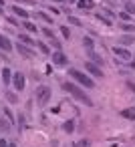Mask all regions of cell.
<instances>
[{
	"mask_svg": "<svg viewBox=\"0 0 135 147\" xmlns=\"http://www.w3.org/2000/svg\"><path fill=\"white\" fill-rule=\"evenodd\" d=\"M63 89H65L69 95H73L77 101H81L83 105H87V107H93V99H91V97H89V95H87L83 89H79V85H75V83H69V81H67V83H63Z\"/></svg>",
	"mask_w": 135,
	"mask_h": 147,
	"instance_id": "6da1fadb",
	"label": "cell"
},
{
	"mask_svg": "<svg viewBox=\"0 0 135 147\" xmlns=\"http://www.w3.org/2000/svg\"><path fill=\"white\" fill-rule=\"evenodd\" d=\"M69 77L75 79L81 87H87V89H93V87H95V81H93L87 73H83V71H79V69H73V67H71V69H69Z\"/></svg>",
	"mask_w": 135,
	"mask_h": 147,
	"instance_id": "7a4b0ae2",
	"label": "cell"
},
{
	"mask_svg": "<svg viewBox=\"0 0 135 147\" xmlns=\"http://www.w3.org/2000/svg\"><path fill=\"white\" fill-rule=\"evenodd\" d=\"M51 95H53L51 87H47V85H41V87L36 89V103H38L41 107L49 105V101H51Z\"/></svg>",
	"mask_w": 135,
	"mask_h": 147,
	"instance_id": "3957f363",
	"label": "cell"
},
{
	"mask_svg": "<svg viewBox=\"0 0 135 147\" xmlns=\"http://www.w3.org/2000/svg\"><path fill=\"white\" fill-rule=\"evenodd\" d=\"M10 85L14 87L16 93L24 91V87H26V77H24V73H14V71H12V83H10Z\"/></svg>",
	"mask_w": 135,
	"mask_h": 147,
	"instance_id": "277c9868",
	"label": "cell"
},
{
	"mask_svg": "<svg viewBox=\"0 0 135 147\" xmlns=\"http://www.w3.org/2000/svg\"><path fill=\"white\" fill-rule=\"evenodd\" d=\"M51 59H53V65L55 67H67L69 65V57L63 53V51H55L53 55H49Z\"/></svg>",
	"mask_w": 135,
	"mask_h": 147,
	"instance_id": "5b68a950",
	"label": "cell"
},
{
	"mask_svg": "<svg viewBox=\"0 0 135 147\" xmlns=\"http://www.w3.org/2000/svg\"><path fill=\"white\" fill-rule=\"evenodd\" d=\"M14 49H16V53H18L20 57H24V59H34V57H36V53L32 51V47H26V45H22V42H16Z\"/></svg>",
	"mask_w": 135,
	"mask_h": 147,
	"instance_id": "8992f818",
	"label": "cell"
},
{
	"mask_svg": "<svg viewBox=\"0 0 135 147\" xmlns=\"http://www.w3.org/2000/svg\"><path fill=\"white\" fill-rule=\"evenodd\" d=\"M113 55L117 57V59H121V61H131L133 59V55H131V51H127L125 47H113Z\"/></svg>",
	"mask_w": 135,
	"mask_h": 147,
	"instance_id": "52a82bcc",
	"label": "cell"
},
{
	"mask_svg": "<svg viewBox=\"0 0 135 147\" xmlns=\"http://www.w3.org/2000/svg\"><path fill=\"white\" fill-rule=\"evenodd\" d=\"M12 49H14L12 40H8V36H6V34L0 32V51H4V53H12Z\"/></svg>",
	"mask_w": 135,
	"mask_h": 147,
	"instance_id": "ba28073f",
	"label": "cell"
},
{
	"mask_svg": "<svg viewBox=\"0 0 135 147\" xmlns=\"http://www.w3.org/2000/svg\"><path fill=\"white\" fill-rule=\"evenodd\" d=\"M85 71L89 73V75H93V77H103V73H101V67L99 65H95V63H85Z\"/></svg>",
	"mask_w": 135,
	"mask_h": 147,
	"instance_id": "9c48e42d",
	"label": "cell"
},
{
	"mask_svg": "<svg viewBox=\"0 0 135 147\" xmlns=\"http://www.w3.org/2000/svg\"><path fill=\"white\" fill-rule=\"evenodd\" d=\"M20 26H22L28 34H36V32H38V26H36L34 22H30L28 18H26V20H22V24H20Z\"/></svg>",
	"mask_w": 135,
	"mask_h": 147,
	"instance_id": "30bf717a",
	"label": "cell"
},
{
	"mask_svg": "<svg viewBox=\"0 0 135 147\" xmlns=\"http://www.w3.org/2000/svg\"><path fill=\"white\" fill-rule=\"evenodd\" d=\"M119 42H121V47H129V45H133V42H135V32H125V34L119 38Z\"/></svg>",
	"mask_w": 135,
	"mask_h": 147,
	"instance_id": "8fae6325",
	"label": "cell"
},
{
	"mask_svg": "<svg viewBox=\"0 0 135 147\" xmlns=\"http://www.w3.org/2000/svg\"><path fill=\"white\" fill-rule=\"evenodd\" d=\"M0 75H2V81H4V87H8L12 83V71L8 67H4L2 71H0Z\"/></svg>",
	"mask_w": 135,
	"mask_h": 147,
	"instance_id": "7c38bea8",
	"label": "cell"
},
{
	"mask_svg": "<svg viewBox=\"0 0 135 147\" xmlns=\"http://www.w3.org/2000/svg\"><path fill=\"white\" fill-rule=\"evenodd\" d=\"M18 42H22V45H26V47H34V42H36V40H32V36H30V34L20 32V34H18Z\"/></svg>",
	"mask_w": 135,
	"mask_h": 147,
	"instance_id": "4fadbf2b",
	"label": "cell"
},
{
	"mask_svg": "<svg viewBox=\"0 0 135 147\" xmlns=\"http://www.w3.org/2000/svg\"><path fill=\"white\" fill-rule=\"evenodd\" d=\"M77 6L81 10H91L95 8V0H77Z\"/></svg>",
	"mask_w": 135,
	"mask_h": 147,
	"instance_id": "5bb4252c",
	"label": "cell"
},
{
	"mask_svg": "<svg viewBox=\"0 0 135 147\" xmlns=\"http://www.w3.org/2000/svg\"><path fill=\"white\" fill-rule=\"evenodd\" d=\"M10 8H12V12H14L18 18H22V20H26V18H28V12H26L24 8H20V6H10Z\"/></svg>",
	"mask_w": 135,
	"mask_h": 147,
	"instance_id": "9a60e30c",
	"label": "cell"
},
{
	"mask_svg": "<svg viewBox=\"0 0 135 147\" xmlns=\"http://www.w3.org/2000/svg\"><path fill=\"white\" fill-rule=\"evenodd\" d=\"M119 115L125 117V119H129V121H135V109H123Z\"/></svg>",
	"mask_w": 135,
	"mask_h": 147,
	"instance_id": "2e32d148",
	"label": "cell"
},
{
	"mask_svg": "<svg viewBox=\"0 0 135 147\" xmlns=\"http://www.w3.org/2000/svg\"><path fill=\"white\" fill-rule=\"evenodd\" d=\"M83 47H85L87 51H93V49H95V40H93L91 36H83Z\"/></svg>",
	"mask_w": 135,
	"mask_h": 147,
	"instance_id": "e0dca14e",
	"label": "cell"
},
{
	"mask_svg": "<svg viewBox=\"0 0 135 147\" xmlns=\"http://www.w3.org/2000/svg\"><path fill=\"white\" fill-rule=\"evenodd\" d=\"M34 45H36V49H38V51H41V53H43V55H47V57H49V55H51V49H49V47H47V45H45V42H43V40H36V42H34Z\"/></svg>",
	"mask_w": 135,
	"mask_h": 147,
	"instance_id": "ac0fdd59",
	"label": "cell"
},
{
	"mask_svg": "<svg viewBox=\"0 0 135 147\" xmlns=\"http://www.w3.org/2000/svg\"><path fill=\"white\" fill-rule=\"evenodd\" d=\"M87 53H89V57H91V63H95V65H101V67H103V59H101L95 51H87Z\"/></svg>",
	"mask_w": 135,
	"mask_h": 147,
	"instance_id": "d6986e66",
	"label": "cell"
},
{
	"mask_svg": "<svg viewBox=\"0 0 135 147\" xmlns=\"http://www.w3.org/2000/svg\"><path fill=\"white\" fill-rule=\"evenodd\" d=\"M63 131H65V133H73V131H75V121H73V119L65 121V123H63Z\"/></svg>",
	"mask_w": 135,
	"mask_h": 147,
	"instance_id": "ffe728a7",
	"label": "cell"
},
{
	"mask_svg": "<svg viewBox=\"0 0 135 147\" xmlns=\"http://www.w3.org/2000/svg\"><path fill=\"white\" fill-rule=\"evenodd\" d=\"M95 16H97V20H99L101 24H105V26H113V22H111V18H107L105 14H101V12H99V14H95Z\"/></svg>",
	"mask_w": 135,
	"mask_h": 147,
	"instance_id": "44dd1931",
	"label": "cell"
},
{
	"mask_svg": "<svg viewBox=\"0 0 135 147\" xmlns=\"http://www.w3.org/2000/svg\"><path fill=\"white\" fill-rule=\"evenodd\" d=\"M119 28H121L123 32H135V24H131V22H121Z\"/></svg>",
	"mask_w": 135,
	"mask_h": 147,
	"instance_id": "7402d4cb",
	"label": "cell"
},
{
	"mask_svg": "<svg viewBox=\"0 0 135 147\" xmlns=\"http://www.w3.org/2000/svg\"><path fill=\"white\" fill-rule=\"evenodd\" d=\"M67 20H69V24H73V26H83L81 18H77V16H73V14H67Z\"/></svg>",
	"mask_w": 135,
	"mask_h": 147,
	"instance_id": "603a6c76",
	"label": "cell"
},
{
	"mask_svg": "<svg viewBox=\"0 0 135 147\" xmlns=\"http://www.w3.org/2000/svg\"><path fill=\"white\" fill-rule=\"evenodd\" d=\"M4 97H6L12 105H16V103H18V97H16V93H12V91H4Z\"/></svg>",
	"mask_w": 135,
	"mask_h": 147,
	"instance_id": "cb8c5ba5",
	"label": "cell"
},
{
	"mask_svg": "<svg viewBox=\"0 0 135 147\" xmlns=\"http://www.w3.org/2000/svg\"><path fill=\"white\" fill-rule=\"evenodd\" d=\"M123 8H125V12H129L131 16L135 14V2H131V0H127V2H125V6H123Z\"/></svg>",
	"mask_w": 135,
	"mask_h": 147,
	"instance_id": "d4e9b609",
	"label": "cell"
},
{
	"mask_svg": "<svg viewBox=\"0 0 135 147\" xmlns=\"http://www.w3.org/2000/svg\"><path fill=\"white\" fill-rule=\"evenodd\" d=\"M0 131H4V133L10 131V121L8 119H0Z\"/></svg>",
	"mask_w": 135,
	"mask_h": 147,
	"instance_id": "484cf974",
	"label": "cell"
},
{
	"mask_svg": "<svg viewBox=\"0 0 135 147\" xmlns=\"http://www.w3.org/2000/svg\"><path fill=\"white\" fill-rule=\"evenodd\" d=\"M36 18H41V20H45L47 24H55V22H53V18H51L49 14H45V12H36Z\"/></svg>",
	"mask_w": 135,
	"mask_h": 147,
	"instance_id": "4316f807",
	"label": "cell"
},
{
	"mask_svg": "<svg viewBox=\"0 0 135 147\" xmlns=\"http://www.w3.org/2000/svg\"><path fill=\"white\" fill-rule=\"evenodd\" d=\"M61 34H63V38H65V40H69V38H71V30H69V26L61 24Z\"/></svg>",
	"mask_w": 135,
	"mask_h": 147,
	"instance_id": "83f0119b",
	"label": "cell"
},
{
	"mask_svg": "<svg viewBox=\"0 0 135 147\" xmlns=\"http://www.w3.org/2000/svg\"><path fill=\"white\" fill-rule=\"evenodd\" d=\"M49 40H51V45H53L57 51H63V45H61V40H59L57 36H53V38H49Z\"/></svg>",
	"mask_w": 135,
	"mask_h": 147,
	"instance_id": "f1b7e54d",
	"label": "cell"
},
{
	"mask_svg": "<svg viewBox=\"0 0 135 147\" xmlns=\"http://www.w3.org/2000/svg\"><path fill=\"white\" fill-rule=\"evenodd\" d=\"M43 34H45L47 38H53V36H55V32H53L51 28H43Z\"/></svg>",
	"mask_w": 135,
	"mask_h": 147,
	"instance_id": "f546056e",
	"label": "cell"
},
{
	"mask_svg": "<svg viewBox=\"0 0 135 147\" xmlns=\"http://www.w3.org/2000/svg\"><path fill=\"white\" fill-rule=\"evenodd\" d=\"M119 18H123V20H131V14H129V12H121Z\"/></svg>",
	"mask_w": 135,
	"mask_h": 147,
	"instance_id": "4dcf8cb0",
	"label": "cell"
},
{
	"mask_svg": "<svg viewBox=\"0 0 135 147\" xmlns=\"http://www.w3.org/2000/svg\"><path fill=\"white\" fill-rule=\"evenodd\" d=\"M4 115H6V119H8V121H12V119H14V117H12V113H10V109H6V107H4Z\"/></svg>",
	"mask_w": 135,
	"mask_h": 147,
	"instance_id": "1f68e13d",
	"label": "cell"
},
{
	"mask_svg": "<svg viewBox=\"0 0 135 147\" xmlns=\"http://www.w3.org/2000/svg\"><path fill=\"white\" fill-rule=\"evenodd\" d=\"M79 147H89V141H87V139H81V141H79Z\"/></svg>",
	"mask_w": 135,
	"mask_h": 147,
	"instance_id": "d6a6232c",
	"label": "cell"
},
{
	"mask_svg": "<svg viewBox=\"0 0 135 147\" xmlns=\"http://www.w3.org/2000/svg\"><path fill=\"white\" fill-rule=\"evenodd\" d=\"M6 20H8V22H10V24H14V26H16V24H18V20H16V18H12V16H8V18H6Z\"/></svg>",
	"mask_w": 135,
	"mask_h": 147,
	"instance_id": "836d02e7",
	"label": "cell"
},
{
	"mask_svg": "<svg viewBox=\"0 0 135 147\" xmlns=\"http://www.w3.org/2000/svg\"><path fill=\"white\" fill-rule=\"evenodd\" d=\"M0 147H8V141L6 139H0Z\"/></svg>",
	"mask_w": 135,
	"mask_h": 147,
	"instance_id": "e575fe53",
	"label": "cell"
},
{
	"mask_svg": "<svg viewBox=\"0 0 135 147\" xmlns=\"http://www.w3.org/2000/svg\"><path fill=\"white\" fill-rule=\"evenodd\" d=\"M16 2H24V4H34V0H16Z\"/></svg>",
	"mask_w": 135,
	"mask_h": 147,
	"instance_id": "d590c367",
	"label": "cell"
},
{
	"mask_svg": "<svg viewBox=\"0 0 135 147\" xmlns=\"http://www.w3.org/2000/svg\"><path fill=\"white\" fill-rule=\"evenodd\" d=\"M127 87H129V89H131V91L135 93V85H133V83H127Z\"/></svg>",
	"mask_w": 135,
	"mask_h": 147,
	"instance_id": "8d00e7d4",
	"label": "cell"
},
{
	"mask_svg": "<svg viewBox=\"0 0 135 147\" xmlns=\"http://www.w3.org/2000/svg\"><path fill=\"white\" fill-rule=\"evenodd\" d=\"M0 16H4V8L2 6H0Z\"/></svg>",
	"mask_w": 135,
	"mask_h": 147,
	"instance_id": "74e56055",
	"label": "cell"
},
{
	"mask_svg": "<svg viewBox=\"0 0 135 147\" xmlns=\"http://www.w3.org/2000/svg\"><path fill=\"white\" fill-rule=\"evenodd\" d=\"M8 147H16V145H14V143H8Z\"/></svg>",
	"mask_w": 135,
	"mask_h": 147,
	"instance_id": "f35d334b",
	"label": "cell"
},
{
	"mask_svg": "<svg viewBox=\"0 0 135 147\" xmlns=\"http://www.w3.org/2000/svg\"><path fill=\"white\" fill-rule=\"evenodd\" d=\"M51 2H63V0H51Z\"/></svg>",
	"mask_w": 135,
	"mask_h": 147,
	"instance_id": "ab89813d",
	"label": "cell"
},
{
	"mask_svg": "<svg viewBox=\"0 0 135 147\" xmlns=\"http://www.w3.org/2000/svg\"><path fill=\"white\" fill-rule=\"evenodd\" d=\"M0 6H4V0H0Z\"/></svg>",
	"mask_w": 135,
	"mask_h": 147,
	"instance_id": "60d3db41",
	"label": "cell"
},
{
	"mask_svg": "<svg viewBox=\"0 0 135 147\" xmlns=\"http://www.w3.org/2000/svg\"><path fill=\"white\" fill-rule=\"evenodd\" d=\"M67 2H77V0H67Z\"/></svg>",
	"mask_w": 135,
	"mask_h": 147,
	"instance_id": "b9f144b4",
	"label": "cell"
}]
</instances>
